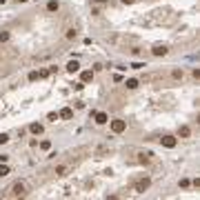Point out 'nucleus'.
Masks as SVG:
<instances>
[{"label":"nucleus","mask_w":200,"mask_h":200,"mask_svg":"<svg viewBox=\"0 0 200 200\" xmlns=\"http://www.w3.org/2000/svg\"><path fill=\"white\" fill-rule=\"evenodd\" d=\"M9 173H11V169L5 165V162H0V178H5V176H9Z\"/></svg>","instance_id":"12"},{"label":"nucleus","mask_w":200,"mask_h":200,"mask_svg":"<svg viewBox=\"0 0 200 200\" xmlns=\"http://www.w3.org/2000/svg\"><path fill=\"white\" fill-rule=\"evenodd\" d=\"M20 3H27V0H20Z\"/></svg>","instance_id":"26"},{"label":"nucleus","mask_w":200,"mask_h":200,"mask_svg":"<svg viewBox=\"0 0 200 200\" xmlns=\"http://www.w3.org/2000/svg\"><path fill=\"white\" fill-rule=\"evenodd\" d=\"M176 138H173V136H162V147H167V149H173V147H176Z\"/></svg>","instance_id":"3"},{"label":"nucleus","mask_w":200,"mask_h":200,"mask_svg":"<svg viewBox=\"0 0 200 200\" xmlns=\"http://www.w3.org/2000/svg\"><path fill=\"white\" fill-rule=\"evenodd\" d=\"M149 185H151V180H149V178H142V180L136 185V191H138V193H142L145 189H149Z\"/></svg>","instance_id":"5"},{"label":"nucleus","mask_w":200,"mask_h":200,"mask_svg":"<svg viewBox=\"0 0 200 200\" xmlns=\"http://www.w3.org/2000/svg\"><path fill=\"white\" fill-rule=\"evenodd\" d=\"M67 71H69V73L80 71V62H78V60H69V62H67Z\"/></svg>","instance_id":"6"},{"label":"nucleus","mask_w":200,"mask_h":200,"mask_svg":"<svg viewBox=\"0 0 200 200\" xmlns=\"http://www.w3.org/2000/svg\"><path fill=\"white\" fill-rule=\"evenodd\" d=\"M122 3H124V5H131V3H136V0H122Z\"/></svg>","instance_id":"23"},{"label":"nucleus","mask_w":200,"mask_h":200,"mask_svg":"<svg viewBox=\"0 0 200 200\" xmlns=\"http://www.w3.org/2000/svg\"><path fill=\"white\" fill-rule=\"evenodd\" d=\"M142 67H147L145 62H131V69H142Z\"/></svg>","instance_id":"18"},{"label":"nucleus","mask_w":200,"mask_h":200,"mask_svg":"<svg viewBox=\"0 0 200 200\" xmlns=\"http://www.w3.org/2000/svg\"><path fill=\"white\" fill-rule=\"evenodd\" d=\"M73 116V109L71 107H65V109H60V113H58V118H65V120H69Z\"/></svg>","instance_id":"8"},{"label":"nucleus","mask_w":200,"mask_h":200,"mask_svg":"<svg viewBox=\"0 0 200 200\" xmlns=\"http://www.w3.org/2000/svg\"><path fill=\"white\" fill-rule=\"evenodd\" d=\"M180 187H182V189H187V187H189V180H187V178H182V180H180Z\"/></svg>","instance_id":"22"},{"label":"nucleus","mask_w":200,"mask_h":200,"mask_svg":"<svg viewBox=\"0 0 200 200\" xmlns=\"http://www.w3.org/2000/svg\"><path fill=\"white\" fill-rule=\"evenodd\" d=\"M154 56H167V47L156 45V47H154Z\"/></svg>","instance_id":"10"},{"label":"nucleus","mask_w":200,"mask_h":200,"mask_svg":"<svg viewBox=\"0 0 200 200\" xmlns=\"http://www.w3.org/2000/svg\"><path fill=\"white\" fill-rule=\"evenodd\" d=\"M67 38H69V40L76 38V31H73V29H67Z\"/></svg>","instance_id":"21"},{"label":"nucleus","mask_w":200,"mask_h":200,"mask_svg":"<svg viewBox=\"0 0 200 200\" xmlns=\"http://www.w3.org/2000/svg\"><path fill=\"white\" fill-rule=\"evenodd\" d=\"M11 196H13V198H20V196H24V185H22V182H16V185L11 187Z\"/></svg>","instance_id":"2"},{"label":"nucleus","mask_w":200,"mask_h":200,"mask_svg":"<svg viewBox=\"0 0 200 200\" xmlns=\"http://www.w3.org/2000/svg\"><path fill=\"white\" fill-rule=\"evenodd\" d=\"M29 131H31L34 136H40V134L45 131V127H42L40 122H34V124H29Z\"/></svg>","instance_id":"7"},{"label":"nucleus","mask_w":200,"mask_h":200,"mask_svg":"<svg viewBox=\"0 0 200 200\" xmlns=\"http://www.w3.org/2000/svg\"><path fill=\"white\" fill-rule=\"evenodd\" d=\"M60 9V5L56 3V0H49V3H47V11H58Z\"/></svg>","instance_id":"13"},{"label":"nucleus","mask_w":200,"mask_h":200,"mask_svg":"<svg viewBox=\"0 0 200 200\" xmlns=\"http://www.w3.org/2000/svg\"><path fill=\"white\" fill-rule=\"evenodd\" d=\"M38 78H40V76H38V71H31V73H29V80H31V82L38 80Z\"/></svg>","instance_id":"20"},{"label":"nucleus","mask_w":200,"mask_h":200,"mask_svg":"<svg viewBox=\"0 0 200 200\" xmlns=\"http://www.w3.org/2000/svg\"><path fill=\"white\" fill-rule=\"evenodd\" d=\"M40 149H42V151H49V149H51V142H49V140H42V142H40Z\"/></svg>","instance_id":"15"},{"label":"nucleus","mask_w":200,"mask_h":200,"mask_svg":"<svg viewBox=\"0 0 200 200\" xmlns=\"http://www.w3.org/2000/svg\"><path fill=\"white\" fill-rule=\"evenodd\" d=\"M65 171H67V167H65V165L56 167V173H58V176H65Z\"/></svg>","instance_id":"16"},{"label":"nucleus","mask_w":200,"mask_h":200,"mask_svg":"<svg viewBox=\"0 0 200 200\" xmlns=\"http://www.w3.org/2000/svg\"><path fill=\"white\" fill-rule=\"evenodd\" d=\"M96 3H107V0H96Z\"/></svg>","instance_id":"24"},{"label":"nucleus","mask_w":200,"mask_h":200,"mask_svg":"<svg viewBox=\"0 0 200 200\" xmlns=\"http://www.w3.org/2000/svg\"><path fill=\"white\" fill-rule=\"evenodd\" d=\"M124 129H127V122L124 120H111V131L113 134H122Z\"/></svg>","instance_id":"1"},{"label":"nucleus","mask_w":200,"mask_h":200,"mask_svg":"<svg viewBox=\"0 0 200 200\" xmlns=\"http://www.w3.org/2000/svg\"><path fill=\"white\" fill-rule=\"evenodd\" d=\"M0 5H5V0H0Z\"/></svg>","instance_id":"25"},{"label":"nucleus","mask_w":200,"mask_h":200,"mask_svg":"<svg viewBox=\"0 0 200 200\" xmlns=\"http://www.w3.org/2000/svg\"><path fill=\"white\" fill-rule=\"evenodd\" d=\"M189 134H191V129L187 127V124H182V127L178 129V136H180V138H189Z\"/></svg>","instance_id":"11"},{"label":"nucleus","mask_w":200,"mask_h":200,"mask_svg":"<svg viewBox=\"0 0 200 200\" xmlns=\"http://www.w3.org/2000/svg\"><path fill=\"white\" fill-rule=\"evenodd\" d=\"M9 40V34L7 31H0V42H7Z\"/></svg>","instance_id":"17"},{"label":"nucleus","mask_w":200,"mask_h":200,"mask_svg":"<svg viewBox=\"0 0 200 200\" xmlns=\"http://www.w3.org/2000/svg\"><path fill=\"white\" fill-rule=\"evenodd\" d=\"M93 118H96V122H98V124H105V122H109V116H107L105 111H96V113H93Z\"/></svg>","instance_id":"4"},{"label":"nucleus","mask_w":200,"mask_h":200,"mask_svg":"<svg viewBox=\"0 0 200 200\" xmlns=\"http://www.w3.org/2000/svg\"><path fill=\"white\" fill-rule=\"evenodd\" d=\"M80 78H82V85H85V82H91V80H93V69L82 71V76H80Z\"/></svg>","instance_id":"9"},{"label":"nucleus","mask_w":200,"mask_h":200,"mask_svg":"<svg viewBox=\"0 0 200 200\" xmlns=\"http://www.w3.org/2000/svg\"><path fill=\"white\" fill-rule=\"evenodd\" d=\"M124 85H127V89H136V87H138V80H136V78H129Z\"/></svg>","instance_id":"14"},{"label":"nucleus","mask_w":200,"mask_h":200,"mask_svg":"<svg viewBox=\"0 0 200 200\" xmlns=\"http://www.w3.org/2000/svg\"><path fill=\"white\" fill-rule=\"evenodd\" d=\"M5 142H9V136L7 134H0V145H5Z\"/></svg>","instance_id":"19"}]
</instances>
